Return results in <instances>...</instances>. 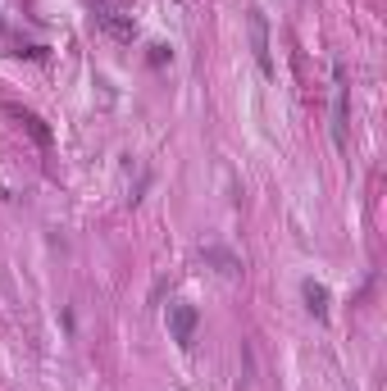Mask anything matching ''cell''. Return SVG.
I'll list each match as a JSON object with an SVG mask.
<instances>
[{
  "mask_svg": "<svg viewBox=\"0 0 387 391\" xmlns=\"http://www.w3.org/2000/svg\"><path fill=\"white\" fill-rule=\"evenodd\" d=\"M346 100H351V87H346V68L337 64V100H332V142L346 151Z\"/></svg>",
  "mask_w": 387,
  "mask_h": 391,
  "instance_id": "obj_3",
  "label": "cell"
},
{
  "mask_svg": "<svg viewBox=\"0 0 387 391\" xmlns=\"http://www.w3.org/2000/svg\"><path fill=\"white\" fill-rule=\"evenodd\" d=\"M96 23H100V28H105L110 37H119V41H133V37H137V23H133V14L110 10V5H96Z\"/></svg>",
  "mask_w": 387,
  "mask_h": 391,
  "instance_id": "obj_2",
  "label": "cell"
},
{
  "mask_svg": "<svg viewBox=\"0 0 387 391\" xmlns=\"http://www.w3.org/2000/svg\"><path fill=\"white\" fill-rule=\"evenodd\" d=\"M196 323H200V314L191 305H169V327H173V341L182 350H191V341H196Z\"/></svg>",
  "mask_w": 387,
  "mask_h": 391,
  "instance_id": "obj_1",
  "label": "cell"
},
{
  "mask_svg": "<svg viewBox=\"0 0 387 391\" xmlns=\"http://www.w3.org/2000/svg\"><path fill=\"white\" fill-rule=\"evenodd\" d=\"M251 46H255V64L274 73V59H269V23H265V10H251Z\"/></svg>",
  "mask_w": 387,
  "mask_h": 391,
  "instance_id": "obj_4",
  "label": "cell"
},
{
  "mask_svg": "<svg viewBox=\"0 0 387 391\" xmlns=\"http://www.w3.org/2000/svg\"><path fill=\"white\" fill-rule=\"evenodd\" d=\"M5 114H10V119L19 123L23 132H32V137H37V146H50V128H46L41 119H37L32 109H23V105H5Z\"/></svg>",
  "mask_w": 387,
  "mask_h": 391,
  "instance_id": "obj_5",
  "label": "cell"
},
{
  "mask_svg": "<svg viewBox=\"0 0 387 391\" xmlns=\"http://www.w3.org/2000/svg\"><path fill=\"white\" fill-rule=\"evenodd\" d=\"M305 301H310V309L319 318H328V292H323L319 283H305Z\"/></svg>",
  "mask_w": 387,
  "mask_h": 391,
  "instance_id": "obj_6",
  "label": "cell"
}]
</instances>
